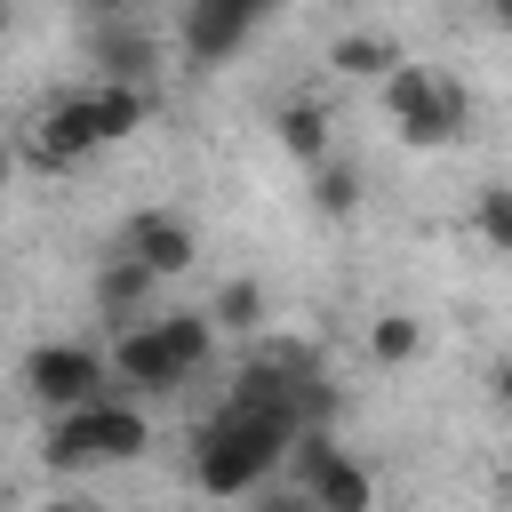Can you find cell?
Masks as SVG:
<instances>
[{"mask_svg":"<svg viewBox=\"0 0 512 512\" xmlns=\"http://www.w3.org/2000/svg\"><path fill=\"white\" fill-rule=\"evenodd\" d=\"M288 448H296V424L288 416H256V408H232L224 400L200 424V440H192V488L200 496H256L280 472Z\"/></svg>","mask_w":512,"mask_h":512,"instance_id":"1","label":"cell"},{"mask_svg":"<svg viewBox=\"0 0 512 512\" xmlns=\"http://www.w3.org/2000/svg\"><path fill=\"white\" fill-rule=\"evenodd\" d=\"M416 352H424V320H416V312H384V320L368 328V360H376V368H408Z\"/></svg>","mask_w":512,"mask_h":512,"instance_id":"16","label":"cell"},{"mask_svg":"<svg viewBox=\"0 0 512 512\" xmlns=\"http://www.w3.org/2000/svg\"><path fill=\"white\" fill-rule=\"evenodd\" d=\"M104 384H112V360H104L96 344H40V352L24 360V392H32L48 416H72V408L112 400Z\"/></svg>","mask_w":512,"mask_h":512,"instance_id":"3","label":"cell"},{"mask_svg":"<svg viewBox=\"0 0 512 512\" xmlns=\"http://www.w3.org/2000/svg\"><path fill=\"white\" fill-rule=\"evenodd\" d=\"M456 136H472V96H464V80H432V96H424V112L400 128V144H416V152H432V144H456Z\"/></svg>","mask_w":512,"mask_h":512,"instance_id":"9","label":"cell"},{"mask_svg":"<svg viewBox=\"0 0 512 512\" xmlns=\"http://www.w3.org/2000/svg\"><path fill=\"white\" fill-rule=\"evenodd\" d=\"M208 328L256 336V328H264V288H256V280H224V288H216V304H208Z\"/></svg>","mask_w":512,"mask_h":512,"instance_id":"18","label":"cell"},{"mask_svg":"<svg viewBox=\"0 0 512 512\" xmlns=\"http://www.w3.org/2000/svg\"><path fill=\"white\" fill-rule=\"evenodd\" d=\"M496 24H504V40H512V0H504V8H496Z\"/></svg>","mask_w":512,"mask_h":512,"instance_id":"24","label":"cell"},{"mask_svg":"<svg viewBox=\"0 0 512 512\" xmlns=\"http://www.w3.org/2000/svg\"><path fill=\"white\" fill-rule=\"evenodd\" d=\"M432 80H440L432 64H408V56H400V64H392V72L376 80V88H384V120H392V128H408V120L424 112V96H432Z\"/></svg>","mask_w":512,"mask_h":512,"instance_id":"14","label":"cell"},{"mask_svg":"<svg viewBox=\"0 0 512 512\" xmlns=\"http://www.w3.org/2000/svg\"><path fill=\"white\" fill-rule=\"evenodd\" d=\"M328 64H336L344 80H384V72L400 64V48H392V32H344V40L328 48Z\"/></svg>","mask_w":512,"mask_h":512,"instance_id":"12","label":"cell"},{"mask_svg":"<svg viewBox=\"0 0 512 512\" xmlns=\"http://www.w3.org/2000/svg\"><path fill=\"white\" fill-rule=\"evenodd\" d=\"M152 448V424L136 400H96V408H72V416H48L40 432V464L48 472H96V464H128Z\"/></svg>","mask_w":512,"mask_h":512,"instance_id":"2","label":"cell"},{"mask_svg":"<svg viewBox=\"0 0 512 512\" xmlns=\"http://www.w3.org/2000/svg\"><path fill=\"white\" fill-rule=\"evenodd\" d=\"M152 288H160V280H152L144 264H128V256H112V264L96 272V304H104V320H120V328H128V312H136Z\"/></svg>","mask_w":512,"mask_h":512,"instance_id":"13","label":"cell"},{"mask_svg":"<svg viewBox=\"0 0 512 512\" xmlns=\"http://www.w3.org/2000/svg\"><path fill=\"white\" fill-rule=\"evenodd\" d=\"M256 24H264L256 0H192L184 8V56L192 64H224V56H240L256 40Z\"/></svg>","mask_w":512,"mask_h":512,"instance_id":"6","label":"cell"},{"mask_svg":"<svg viewBox=\"0 0 512 512\" xmlns=\"http://www.w3.org/2000/svg\"><path fill=\"white\" fill-rule=\"evenodd\" d=\"M288 464H296V488L312 496V512H376V472L360 456H344L328 432H296Z\"/></svg>","mask_w":512,"mask_h":512,"instance_id":"4","label":"cell"},{"mask_svg":"<svg viewBox=\"0 0 512 512\" xmlns=\"http://www.w3.org/2000/svg\"><path fill=\"white\" fill-rule=\"evenodd\" d=\"M88 112H96V136H104V144H120V136H136V128H144L152 96H144V88H88Z\"/></svg>","mask_w":512,"mask_h":512,"instance_id":"15","label":"cell"},{"mask_svg":"<svg viewBox=\"0 0 512 512\" xmlns=\"http://www.w3.org/2000/svg\"><path fill=\"white\" fill-rule=\"evenodd\" d=\"M312 208H320V216H352V208H360V168L328 152V160L312 168Z\"/></svg>","mask_w":512,"mask_h":512,"instance_id":"19","label":"cell"},{"mask_svg":"<svg viewBox=\"0 0 512 512\" xmlns=\"http://www.w3.org/2000/svg\"><path fill=\"white\" fill-rule=\"evenodd\" d=\"M48 512H104V504H88V496H64V504H48Z\"/></svg>","mask_w":512,"mask_h":512,"instance_id":"23","label":"cell"},{"mask_svg":"<svg viewBox=\"0 0 512 512\" xmlns=\"http://www.w3.org/2000/svg\"><path fill=\"white\" fill-rule=\"evenodd\" d=\"M104 136H96V112H88V88L80 96H56L48 112H40V128H32V152H40V168H72V160H88Z\"/></svg>","mask_w":512,"mask_h":512,"instance_id":"8","label":"cell"},{"mask_svg":"<svg viewBox=\"0 0 512 512\" xmlns=\"http://www.w3.org/2000/svg\"><path fill=\"white\" fill-rule=\"evenodd\" d=\"M96 64H104V88H136L152 72V32L144 24H104L96 32Z\"/></svg>","mask_w":512,"mask_h":512,"instance_id":"11","label":"cell"},{"mask_svg":"<svg viewBox=\"0 0 512 512\" xmlns=\"http://www.w3.org/2000/svg\"><path fill=\"white\" fill-rule=\"evenodd\" d=\"M0 32H8V8H0Z\"/></svg>","mask_w":512,"mask_h":512,"instance_id":"26","label":"cell"},{"mask_svg":"<svg viewBox=\"0 0 512 512\" xmlns=\"http://www.w3.org/2000/svg\"><path fill=\"white\" fill-rule=\"evenodd\" d=\"M112 384H128V392L160 400V392H176V384H184V368H176V352H168V336H160V328H120V336H112Z\"/></svg>","mask_w":512,"mask_h":512,"instance_id":"7","label":"cell"},{"mask_svg":"<svg viewBox=\"0 0 512 512\" xmlns=\"http://www.w3.org/2000/svg\"><path fill=\"white\" fill-rule=\"evenodd\" d=\"M496 408H512V352L496 360Z\"/></svg>","mask_w":512,"mask_h":512,"instance_id":"22","label":"cell"},{"mask_svg":"<svg viewBox=\"0 0 512 512\" xmlns=\"http://www.w3.org/2000/svg\"><path fill=\"white\" fill-rule=\"evenodd\" d=\"M472 240L488 256H512V184H480L472 192Z\"/></svg>","mask_w":512,"mask_h":512,"instance_id":"17","label":"cell"},{"mask_svg":"<svg viewBox=\"0 0 512 512\" xmlns=\"http://www.w3.org/2000/svg\"><path fill=\"white\" fill-rule=\"evenodd\" d=\"M8 168H16V160H8V144H0V184H8Z\"/></svg>","mask_w":512,"mask_h":512,"instance_id":"25","label":"cell"},{"mask_svg":"<svg viewBox=\"0 0 512 512\" xmlns=\"http://www.w3.org/2000/svg\"><path fill=\"white\" fill-rule=\"evenodd\" d=\"M160 336H168V352H176V368L192 376L200 360H208V344H216V328H208V312H168V320H152Z\"/></svg>","mask_w":512,"mask_h":512,"instance_id":"20","label":"cell"},{"mask_svg":"<svg viewBox=\"0 0 512 512\" xmlns=\"http://www.w3.org/2000/svg\"><path fill=\"white\" fill-rule=\"evenodd\" d=\"M256 512H312V496L304 488H272V496H256Z\"/></svg>","mask_w":512,"mask_h":512,"instance_id":"21","label":"cell"},{"mask_svg":"<svg viewBox=\"0 0 512 512\" xmlns=\"http://www.w3.org/2000/svg\"><path fill=\"white\" fill-rule=\"evenodd\" d=\"M120 256H128V264H144L152 280H176V272H192L200 232H192L176 208H136V216H128V232H120Z\"/></svg>","mask_w":512,"mask_h":512,"instance_id":"5","label":"cell"},{"mask_svg":"<svg viewBox=\"0 0 512 512\" xmlns=\"http://www.w3.org/2000/svg\"><path fill=\"white\" fill-rule=\"evenodd\" d=\"M272 136H280V152H296L304 168H320V160L336 152V136H328V104H312V96H288V104L272 112Z\"/></svg>","mask_w":512,"mask_h":512,"instance_id":"10","label":"cell"}]
</instances>
